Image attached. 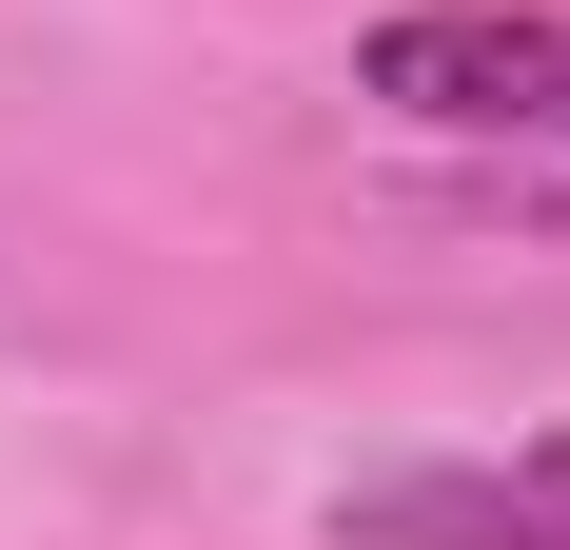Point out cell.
I'll return each instance as SVG.
<instances>
[{
  "label": "cell",
  "mask_w": 570,
  "mask_h": 550,
  "mask_svg": "<svg viewBox=\"0 0 570 550\" xmlns=\"http://www.w3.org/2000/svg\"><path fill=\"white\" fill-rule=\"evenodd\" d=\"M354 99L433 118V138H551L570 158V20L551 0H413L354 40Z\"/></svg>",
  "instance_id": "cell-1"
},
{
  "label": "cell",
  "mask_w": 570,
  "mask_h": 550,
  "mask_svg": "<svg viewBox=\"0 0 570 550\" xmlns=\"http://www.w3.org/2000/svg\"><path fill=\"white\" fill-rule=\"evenodd\" d=\"M335 550H570V433L354 472V492H335Z\"/></svg>",
  "instance_id": "cell-2"
}]
</instances>
